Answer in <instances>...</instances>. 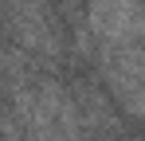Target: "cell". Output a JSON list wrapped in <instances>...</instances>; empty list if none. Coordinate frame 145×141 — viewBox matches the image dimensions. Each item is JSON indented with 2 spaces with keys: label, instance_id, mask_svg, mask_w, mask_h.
<instances>
[{
  "label": "cell",
  "instance_id": "6da1fadb",
  "mask_svg": "<svg viewBox=\"0 0 145 141\" xmlns=\"http://www.w3.org/2000/svg\"><path fill=\"white\" fill-rule=\"evenodd\" d=\"M141 4H145V0H141Z\"/></svg>",
  "mask_w": 145,
  "mask_h": 141
}]
</instances>
